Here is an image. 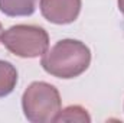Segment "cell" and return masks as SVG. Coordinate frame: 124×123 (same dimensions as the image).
<instances>
[{"instance_id": "8", "label": "cell", "mask_w": 124, "mask_h": 123, "mask_svg": "<svg viewBox=\"0 0 124 123\" xmlns=\"http://www.w3.org/2000/svg\"><path fill=\"white\" fill-rule=\"evenodd\" d=\"M118 9H120V12L124 15V0H118Z\"/></svg>"}, {"instance_id": "7", "label": "cell", "mask_w": 124, "mask_h": 123, "mask_svg": "<svg viewBox=\"0 0 124 123\" xmlns=\"http://www.w3.org/2000/svg\"><path fill=\"white\" fill-rule=\"evenodd\" d=\"M54 122L63 123V122H78V123H90L91 116L88 112L81 106H68L63 110H59L55 116Z\"/></svg>"}, {"instance_id": "2", "label": "cell", "mask_w": 124, "mask_h": 123, "mask_svg": "<svg viewBox=\"0 0 124 123\" xmlns=\"http://www.w3.org/2000/svg\"><path fill=\"white\" fill-rule=\"evenodd\" d=\"M22 109L25 117L32 123L54 122L61 110L59 91L49 83L35 81L22 96Z\"/></svg>"}, {"instance_id": "3", "label": "cell", "mask_w": 124, "mask_h": 123, "mask_svg": "<svg viewBox=\"0 0 124 123\" xmlns=\"http://www.w3.org/2000/svg\"><path fill=\"white\" fill-rule=\"evenodd\" d=\"M1 44L20 58H36L48 51L49 36L40 26L15 25L3 32Z\"/></svg>"}, {"instance_id": "9", "label": "cell", "mask_w": 124, "mask_h": 123, "mask_svg": "<svg viewBox=\"0 0 124 123\" xmlns=\"http://www.w3.org/2000/svg\"><path fill=\"white\" fill-rule=\"evenodd\" d=\"M1 35H3V28H1V23H0V42H1Z\"/></svg>"}, {"instance_id": "4", "label": "cell", "mask_w": 124, "mask_h": 123, "mask_svg": "<svg viewBox=\"0 0 124 123\" xmlns=\"http://www.w3.org/2000/svg\"><path fill=\"white\" fill-rule=\"evenodd\" d=\"M42 16L55 25L72 23L81 12V0H40Z\"/></svg>"}, {"instance_id": "1", "label": "cell", "mask_w": 124, "mask_h": 123, "mask_svg": "<svg viewBox=\"0 0 124 123\" xmlns=\"http://www.w3.org/2000/svg\"><path fill=\"white\" fill-rule=\"evenodd\" d=\"M91 62L90 48L77 39H62L42 55V68L56 78H75L87 71Z\"/></svg>"}, {"instance_id": "5", "label": "cell", "mask_w": 124, "mask_h": 123, "mask_svg": "<svg viewBox=\"0 0 124 123\" xmlns=\"http://www.w3.org/2000/svg\"><path fill=\"white\" fill-rule=\"evenodd\" d=\"M38 0H0V12L7 16H31Z\"/></svg>"}, {"instance_id": "6", "label": "cell", "mask_w": 124, "mask_h": 123, "mask_svg": "<svg viewBox=\"0 0 124 123\" xmlns=\"http://www.w3.org/2000/svg\"><path fill=\"white\" fill-rule=\"evenodd\" d=\"M17 83V71L7 61H0V97L9 96Z\"/></svg>"}]
</instances>
